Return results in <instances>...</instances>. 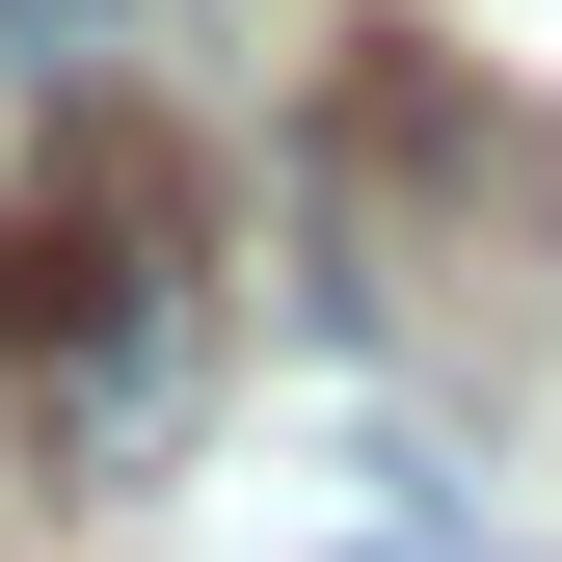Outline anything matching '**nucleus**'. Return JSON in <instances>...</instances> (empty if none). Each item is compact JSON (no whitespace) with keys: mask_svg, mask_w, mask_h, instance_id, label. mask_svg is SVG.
<instances>
[{"mask_svg":"<svg viewBox=\"0 0 562 562\" xmlns=\"http://www.w3.org/2000/svg\"><path fill=\"white\" fill-rule=\"evenodd\" d=\"M188 429H215V241L134 134H54L0 188V456L134 509V482H188Z\"/></svg>","mask_w":562,"mask_h":562,"instance_id":"1","label":"nucleus"},{"mask_svg":"<svg viewBox=\"0 0 562 562\" xmlns=\"http://www.w3.org/2000/svg\"><path fill=\"white\" fill-rule=\"evenodd\" d=\"M0 27H27V54H108V27H134V0H0Z\"/></svg>","mask_w":562,"mask_h":562,"instance_id":"2","label":"nucleus"}]
</instances>
